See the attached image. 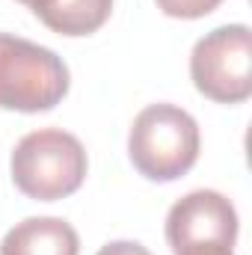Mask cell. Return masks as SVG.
I'll return each instance as SVG.
<instances>
[{
	"label": "cell",
	"instance_id": "3",
	"mask_svg": "<svg viewBox=\"0 0 252 255\" xmlns=\"http://www.w3.org/2000/svg\"><path fill=\"white\" fill-rule=\"evenodd\" d=\"M68 83V65L51 48L0 33V110H54L65 98Z\"/></svg>",
	"mask_w": 252,
	"mask_h": 255
},
{
	"label": "cell",
	"instance_id": "5",
	"mask_svg": "<svg viewBox=\"0 0 252 255\" xmlns=\"http://www.w3.org/2000/svg\"><path fill=\"white\" fill-rule=\"evenodd\" d=\"M238 241V211L217 190H193L166 214V244L172 255L232 253Z\"/></svg>",
	"mask_w": 252,
	"mask_h": 255
},
{
	"label": "cell",
	"instance_id": "4",
	"mask_svg": "<svg viewBox=\"0 0 252 255\" xmlns=\"http://www.w3.org/2000/svg\"><path fill=\"white\" fill-rule=\"evenodd\" d=\"M193 86L217 104H241L252 95V33L226 24L205 33L190 54Z\"/></svg>",
	"mask_w": 252,
	"mask_h": 255
},
{
	"label": "cell",
	"instance_id": "7",
	"mask_svg": "<svg viewBox=\"0 0 252 255\" xmlns=\"http://www.w3.org/2000/svg\"><path fill=\"white\" fill-rule=\"evenodd\" d=\"M30 9L60 36H89L107 24L113 0H36Z\"/></svg>",
	"mask_w": 252,
	"mask_h": 255
},
{
	"label": "cell",
	"instance_id": "10",
	"mask_svg": "<svg viewBox=\"0 0 252 255\" xmlns=\"http://www.w3.org/2000/svg\"><path fill=\"white\" fill-rule=\"evenodd\" d=\"M220 255H235V253H220Z\"/></svg>",
	"mask_w": 252,
	"mask_h": 255
},
{
	"label": "cell",
	"instance_id": "8",
	"mask_svg": "<svg viewBox=\"0 0 252 255\" xmlns=\"http://www.w3.org/2000/svg\"><path fill=\"white\" fill-rule=\"evenodd\" d=\"M223 0H157V9L169 18H184V21H193V18H205L211 15Z\"/></svg>",
	"mask_w": 252,
	"mask_h": 255
},
{
	"label": "cell",
	"instance_id": "1",
	"mask_svg": "<svg viewBox=\"0 0 252 255\" xmlns=\"http://www.w3.org/2000/svg\"><path fill=\"white\" fill-rule=\"evenodd\" d=\"M199 125L175 104H148L127 133V157L148 181H175L199 160Z\"/></svg>",
	"mask_w": 252,
	"mask_h": 255
},
{
	"label": "cell",
	"instance_id": "2",
	"mask_svg": "<svg viewBox=\"0 0 252 255\" xmlns=\"http://www.w3.org/2000/svg\"><path fill=\"white\" fill-rule=\"evenodd\" d=\"M9 169L24 196L36 202H57L80 190L89 160L74 133L63 128H39L18 139Z\"/></svg>",
	"mask_w": 252,
	"mask_h": 255
},
{
	"label": "cell",
	"instance_id": "9",
	"mask_svg": "<svg viewBox=\"0 0 252 255\" xmlns=\"http://www.w3.org/2000/svg\"><path fill=\"white\" fill-rule=\"evenodd\" d=\"M95 255H151V253L142 244H136V241H110Z\"/></svg>",
	"mask_w": 252,
	"mask_h": 255
},
{
	"label": "cell",
	"instance_id": "6",
	"mask_svg": "<svg viewBox=\"0 0 252 255\" xmlns=\"http://www.w3.org/2000/svg\"><path fill=\"white\" fill-rule=\"evenodd\" d=\"M80 238L63 217H27L15 223L3 241L0 255H77Z\"/></svg>",
	"mask_w": 252,
	"mask_h": 255
}]
</instances>
